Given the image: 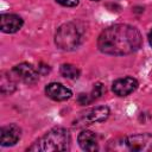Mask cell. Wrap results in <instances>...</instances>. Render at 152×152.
<instances>
[{
    "mask_svg": "<svg viewBox=\"0 0 152 152\" xmlns=\"http://www.w3.org/2000/svg\"><path fill=\"white\" fill-rule=\"evenodd\" d=\"M103 86L101 84V83H96L95 84V87H94V89H93V91L90 93V96H91V99H93V101L95 100V99H99L102 94H103Z\"/></svg>",
    "mask_w": 152,
    "mask_h": 152,
    "instance_id": "cell-14",
    "label": "cell"
},
{
    "mask_svg": "<svg viewBox=\"0 0 152 152\" xmlns=\"http://www.w3.org/2000/svg\"><path fill=\"white\" fill-rule=\"evenodd\" d=\"M23 26V19L17 14H2L0 19V28L5 33H14Z\"/></svg>",
    "mask_w": 152,
    "mask_h": 152,
    "instance_id": "cell-10",
    "label": "cell"
},
{
    "mask_svg": "<svg viewBox=\"0 0 152 152\" xmlns=\"http://www.w3.org/2000/svg\"><path fill=\"white\" fill-rule=\"evenodd\" d=\"M70 146V133L63 127H55L40 137L32 146L28 147V151H42V152H52V151H65Z\"/></svg>",
    "mask_w": 152,
    "mask_h": 152,
    "instance_id": "cell-2",
    "label": "cell"
},
{
    "mask_svg": "<svg viewBox=\"0 0 152 152\" xmlns=\"http://www.w3.org/2000/svg\"><path fill=\"white\" fill-rule=\"evenodd\" d=\"M148 42H150V45L152 46V30H151L150 33H148Z\"/></svg>",
    "mask_w": 152,
    "mask_h": 152,
    "instance_id": "cell-17",
    "label": "cell"
},
{
    "mask_svg": "<svg viewBox=\"0 0 152 152\" xmlns=\"http://www.w3.org/2000/svg\"><path fill=\"white\" fill-rule=\"evenodd\" d=\"M15 89V83L12 80V77L2 74L1 76V91L4 94H12Z\"/></svg>",
    "mask_w": 152,
    "mask_h": 152,
    "instance_id": "cell-13",
    "label": "cell"
},
{
    "mask_svg": "<svg viewBox=\"0 0 152 152\" xmlns=\"http://www.w3.org/2000/svg\"><path fill=\"white\" fill-rule=\"evenodd\" d=\"M78 144H80L81 148L84 151L93 152V151L99 150L96 134L91 131H82L78 134Z\"/></svg>",
    "mask_w": 152,
    "mask_h": 152,
    "instance_id": "cell-11",
    "label": "cell"
},
{
    "mask_svg": "<svg viewBox=\"0 0 152 152\" xmlns=\"http://www.w3.org/2000/svg\"><path fill=\"white\" fill-rule=\"evenodd\" d=\"M91 101H93V99H91L90 94H80V96H78V102L81 104H87Z\"/></svg>",
    "mask_w": 152,
    "mask_h": 152,
    "instance_id": "cell-15",
    "label": "cell"
},
{
    "mask_svg": "<svg viewBox=\"0 0 152 152\" xmlns=\"http://www.w3.org/2000/svg\"><path fill=\"white\" fill-rule=\"evenodd\" d=\"M61 74H62V76H64L66 78L74 80L80 76V70H78V68H76L72 64H63L61 66Z\"/></svg>",
    "mask_w": 152,
    "mask_h": 152,
    "instance_id": "cell-12",
    "label": "cell"
},
{
    "mask_svg": "<svg viewBox=\"0 0 152 152\" xmlns=\"http://www.w3.org/2000/svg\"><path fill=\"white\" fill-rule=\"evenodd\" d=\"M45 94L55 101H65L71 97L72 93L70 89L61 83H50L45 87Z\"/></svg>",
    "mask_w": 152,
    "mask_h": 152,
    "instance_id": "cell-9",
    "label": "cell"
},
{
    "mask_svg": "<svg viewBox=\"0 0 152 152\" xmlns=\"http://www.w3.org/2000/svg\"><path fill=\"white\" fill-rule=\"evenodd\" d=\"M108 116H109V108L106 106H99L83 113V115L77 120L76 126H84L94 122H101L104 121Z\"/></svg>",
    "mask_w": 152,
    "mask_h": 152,
    "instance_id": "cell-5",
    "label": "cell"
},
{
    "mask_svg": "<svg viewBox=\"0 0 152 152\" xmlns=\"http://www.w3.org/2000/svg\"><path fill=\"white\" fill-rule=\"evenodd\" d=\"M20 128L14 125L10 124L7 126H4L0 131V142L2 146H12L14 145L19 138H20Z\"/></svg>",
    "mask_w": 152,
    "mask_h": 152,
    "instance_id": "cell-8",
    "label": "cell"
},
{
    "mask_svg": "<svg viewBox=\"0 0 152 152\" xmlns=\"http://www.w3.org/2000/svg\"><path fill=\"white\" fill-rule=\"evenodd\" d=\"M91 1H99V0H91Z\"/></svg>",
    "mask_w": 152,
    "mask_h": 152,
    "instance_id": "cell-18",
    "label": "cell"
},
{
    "mask_svg": "<svg viewBox=\"0 0 152 152\" xmlns=\"http://www.w3.org/2000/svg\"><path fill=\"white\" fill-rule=\"evenodd\" d=\"M81 39H82L81 30L74 23H66L59 26L55 37L56 45L65 51H70L77 48L81 43Z\"/></svg>",
    "mask_w": 152,
    "mask_h": 152,
    "instance_id": "cell-3",
    "label": "cell"
},
{
    "mask_svg": "<svg viewBox=\"0 0 152 152\" xmlns=\"http://www.w3.org/2000/svg\"><path fill=\"white\" fill-rule=\"evenodd\" d=\"M137 88H138V81L129 76L114 81L112 86V90L118 96H127L131 93H133Z\"/></svg>",
    "mask_w": 152,
    "mask_h": 152,
    "instance_id": "cell-7",
    "label": "cell"
},
{
    "mask_svg": "<svg viewBox=\"0 0 152 152\" xmlns=\"http://www.w3.org/2000/svg\"><path fill=\"white\" fill-rule=\"evenodd\" d=\"M141 45L140 32L131 25L116 24L101 32L97 39L99 49L108 55L122 56L137 51Z\"/></svg>",
    "mask_w": 152,
    "mask_h": 152,
    "instance_id": "cell-1",
    "label": "cell"
},
{
    "mask_svg": "<svg viewBox=\"0 0 152 152\" xmlns=\"http://www.w3.org/2000/svg\"><path fill=\"white\" fill-rule=\"evenodd\" d=\"M56 1L62 6H66V7H74L78 5V0H56Z\"/></svg>",
    "mask_w": 152,
    "mask_h": 152,
    "instance_id": "cell-16",
    "label": "cell"
},
{
    "mask_svg": "<svg viewBox=\"0 0 152 152\" xmlns=\"http://www.w3.org/2000/svg\"><path fill=\"white\" fill-rule=\"evenodd\" d=\"M124 145L127 150L134 152H144L152 150V134L150 133H141V134H133L124 139Z\"/></svg>",
    "mask_w": 152,
    "mask_h": 152,
    "instance_id": "cell-4",
    "label": "cell"
},
{
    "mask_svg": "<svg viewBox=\"0 0 152 152\" xmlns=\"http://www.w3.org/2000/svg\"><path fill=\"white\" fill-rule=\"evenodd\" d=\"M12 72L14 74V76H17L19 80H21L23 82L27 83V84H32L38 80V70H36L31 64L28 63H20L18 65H15L12 70Z\"/></svg>",
    "mask_w": 152,
    "mask_h": 152,
    "instance_id": "cell-6",
    "label": "cell"
}]
</instances>
